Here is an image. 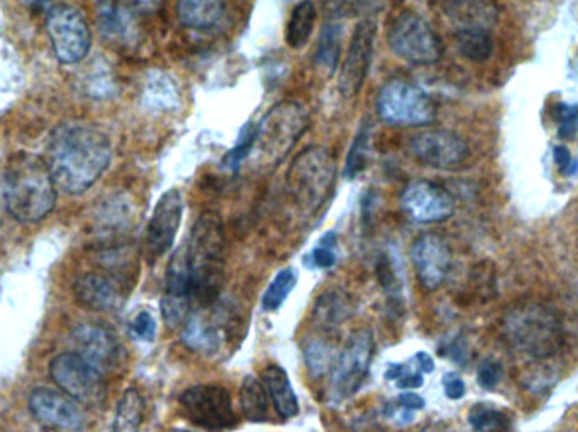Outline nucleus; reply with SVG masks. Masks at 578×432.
<instances>
[{
	"instance_id": "obj_14",
	"label": "nucleus",
	"mask_w": 578,
	"mask_h": 432,
	"mask_svg": "<svg viewBox=\"0 0 578 432\" xmlns=\"http://www.w3.org/2000/svg\"><path fill=\"white\" fill-rule=\"evenodd\" d=\"M376 34H378V24L374 19H364L357 24L338 78L341 97L354 98L362 89L372 63Z\"/></svg>"
},
{
	"instance_id": "obj_24",
	"label": "nucleus",
	"mask_w": 578,
	"mask_h": 432,
	"mask_svg": "<svg viewBox=\"0 0 578 432\" xmlns=\"http://www.w3.org/2000/svg\"><path fill=\"white\" fill-rule=\"evenodd\" d=\"M261 379H263L267 396L273 400L274 409H276L281 418L292 419L298 415V397H296L295 390H293L286 370L281 365H267L263 370Z\"/></svg>"
},
{
	"instance_id": "obj_36",
	"label": "nucleus",
	"mask_w": 578,
	"mask_h": 432,
	"mask_svg": "<svg viewBox=\"0 0 578 432\" xmlns=\"http://www.w3.org/2000/svg\"><path fill=\"white\" fill-rule=\"evenodd\" d=\"M315 313L322 325L334 328L338 322L347 318L349 306H347V301L344 297L332 293L328 296H322V299L316 304Z\"/></svg>"
},
{
	"instance_id": "obj_19",
	"label": "nucleus",
	"mask_w": 578,
	"mask_h": 432,
	"mask_svg": "<svg viewBox=\"0 0 578 432\" xmlns=\"http://www.w3.org/2000/svg\"><path fill=\"white\" fill-rule=\"evenodd\" d=\"M411 261L418 281L428 291H435L445 283L452 267V252L449 243L437 233H424L411 246Z\"/></svg>"
},
{
	"instance_id": "obj_16",
	"label": "nucleus",
	"mask_w": 578,
	"mask_h": 432,
	"mask_svg": "<svg viewBox=\"0 0 578 432\" xmlns=\"http://www.w3.org/2000/svg\"><path fill=\"white\" fill-rule=\"evenodd\" d=\"M29 411L40 424L57 431H80L85 422L82 408L60 390L40 387L29 393Z\"/></svg>"
},
{
	"instance_id": "obj_37",
	"label": "nucleus",
	"mask_w": 578,
	"mask_h": 432,
	"mask_svg": "<svg viewBox=\"0 0 578 432\" xmlns=\"http://www.w3.org/2000/svg\"><path fill=\"white\" fill-rule=\"evenodd\" d=\"M558 134L570 139L578 130V105L561 104L557 107Z\"/></svg>"
},
{
	"instance_id": "obj_15",
	"label": "nucleus",
	"mask_w": 578,
	"mask_h": 432,
	"mask_svg": "<svg viewBox=\"0 0 578 432\" xmlns=\"http://www.w3.org/2000/svg\"><path fill=\"white\" fill-rule=\"evenodd\" d=\"M411 154L428 168L452 171L469 158V144L464 137L450 130H424L410 143Z\"/></svg>"
},
{
	"instance_id": "obj_32",
	"label": "nucleus",
	"mask_w": 578,
	"mask_h": 432,
	"mask_svg": "<svg viewBox=\"0 0 578 432\" xmlns=\"http://www.w3.org/2000/svg\"><path fill=\"white\" fill-rule=\"evenodd\" d=\"M370 133H372V129H370L369 124L362 122V126L357 130L353 146H350L347 162H345V178L356 179L357 176H360V172L367 168V162H369Z\"/></svg>"
},
{
	"instance_id": "obj_3",
	"label": "nucleus",
	"mask_w": 578,
	"mask_h": 432,
	"mask_svg": "<svg viewBox=\"0 0 578 432\" xmlns=\"http://www.w3.org/2000/svg\"><path fill=\"white\" fill-rule=\"evenodd\" d=\"M185 246L190 261L193 301L213 306L220 299L225 265V235L219 217L216 213L201 214Z\"/></svg>"
},
{
	"instance_id": "obj_1",
	"label": "nucleus",
	"mask_w": 578,
	"mask_h": 432,
	"mask_svg": "<svg viewBox=\"0 0 578 432\" xmlns=\"http://www.w3.org/2000/svg\"><path fill=\"white\" fill-rule=\"evenodd\" d=\"M112 161V144L97 127L65 122L51 133L44 162L60 190L82 194L102 178Z\"/></svg>"
},
{
	"instance_id": "obj_13",
	"label": "nucleus",
	"mask_w": 578,
	"mask_h": 432,
	"mask_svg": "<svg viewBox=\"0 0 578 432\" xmlns=\"http://www.w3.org/2000/svg\"><path fill=\"white\" fill-rule=\"evenodd\" d=\"M191 301H193V284H191L187 246L183 243L172 254L168 272H166V289L161 299V313L168 328H180L190 318Z\"/></svg>"
},
{
	"instance_id": "obj_9",
	"label": "nucleus",
	"mask_w": 578,
	"mask_h": 432,
	"mask_svg": "<svg viewBox=\"0 0 578 432\" xmlns=\"http://www.w3.org/2000/svg\"><path fill=\"white\" fill-rule=\"evenodd\" d=\"M46 31L54 56L62 65H76L91 51V28L83 12L73 6H53L48 11Z\"/></svg>"
},
{
	"instance_id": "obj_39",
	"label": "nucleus",
	"mask_w": 578,
	"mask_h": 432,
	"mask_svg": "<svg viewBox=\"0 0 578 432\" xmlns=\"http://www.w3.org/2000/svg\"><path fill=\"white\" fill-rule=\"evenodd\" d=\"M254 139L255 127H251L249 134H244V137H242L241 143L227 154L223 165H225L227 168H238L248 156H251L252 147H254Z\"/></svg>"
},
{
	"instance_id": "obj_11",
	"label": "nucleus",
	"mask_w": 578,
	"mask_h": 432,
	"mask_svg": "<svg viewBox=\"0 0 578 432\" xmlns=\"http://www.w3.org/2000/svg\"><path fill=\"white\" fill-rule=\"evenodd\" d=\"M180 402L187 418L206 431H229L238 424L232 397L225 387H190L181 393Z\"/></svg>"
},
{
	"instance_id": "obj_25",
	"label": "nucleus",
	"mask_w": 578,
	"mask_h": 432,
	"mask_svg": "<svg viewBox=\"0 0 578 432\" xmlns=\"http://www.w3.org/2000/svg\"><path fill=\"white\" fill-rule=\"evenodd\" d=\"M177 14L181 24L195 31L216 28L225 14L223 0H178Z\"/></svg>"
},
{
	"instance_id": "obj_21",
	"label": "nucleus",
	"mask_w": 578,
	"mask_h": 432,
	"mask_svg": "<svg viewBox=\"0 0 578 432\" xmlns=\"http://www.w3.org/2000/svg\"><path fill=\"white\" fill-rule=\"evenodd\" d=\"M136 15L123 0H97L98 31L111 43L129 44L136 40Z\"/></svg>"
},
{
	"instance_id": "obj_38",
	"label": "nucleus",
	"mask_w": 578,
	"mask_h": 432,
	"mask_svg": "<svg viewBox=\"0 0 578 432\" xmlns=\"http://www.w3.org/2000/svg\"><path fill=\"white\" fill-rule=\"evenodd\" d=\"M503 379V367L500 361L484 360L477 368V382L484 390L496 389Z\"/></svg>"
},
{
	"instance_id": "obj_30",
	"label": "nucleus",
	"mask_w": 578,
	"mask_h": 432,
	"mask_svg": "<svg viewBox=\"0 0 578 432\" xmlns=\"http://www.w3.org/2000/svg\"><path fill=\"white\" fill-rule=\"evenodd\" d=\"M239 399H241L242 412H244L248 421H267V400H270V396H267L266 387H264L261 380L252 376L245 377Z\"/></svg>"
},
{
	"instance_id": "obj_20",
	"label": "nucleus",
	"mask_w": 578,
	"mask_h": 432,
	"mask_svg": "<svg viewBox=\"0 0 578 432\" xmlns=\"http://www.w3.org/2000/svg\"><path fill=\"white\" fill-rule=\"evenodd\" d=\"M72 341L75 345V354L94 365L104 376L119 363V341L105 326L83 323L73 329Z\"/></svg>"
},
{
	"instance_id": "obj_6",
	"label": "nucleus",
	"mask_w": 578,
	"mask_h": 432,
	"mask_svg": "<svg viewBox=\"0 0 578 432\" xmlns=\"http://www.w3.org/2000/svg\"><path fill=\"white\" fill-rule=\"evenodd\" d=\"M337 162L325 149H306L287 171V190L296 203L309 213L327 203L334 188Z\"/></svg>"
},
{
	"instance_id": "obj_7",
	"label": "nucleus",
	"mask_w": 578,
	"mask_h": 432,
	"mask_svg": "<svg viewBox=\"0 0 578 432\" xmlns=\"http://www.w3.org/2000/svg\"><path fill=\"white\" fill-rule=\"evenodd\" d=\"M376 110L385 124L401 129L430 126L437 117L433 98L420 86L404 80H391L379 89Z\"/></svg>"
},
{
	"instance_id": "obj_17",
	"label": "nucleus",
	"mask_w": 578,
	"mask_h": 432,
	"mask_svg": "<svg viewBox=\"0 0 578 432\" xmlns=\"http://www.w3.org/2000/svg\"><path fill=\"white\" fill-rule=\"evenodd\" d=\"M401 207L413 222L430 225L449 220L455 211V201L435 182L414 181L402 193Z\"/></svg>"
},
{
	"instance_id": "obj_27",
	"label": "nucleus",
	"mask_w": 578,
	"mask_h": 432,
	"mask_svg": "<svg viewBox=\"0 0 578 432\" xmlns=\"http://www.w3.org/2000/svg\"><path fill=\"white\" fill-rule=\"evenodd\" d=\"M144 98L153 110L158 112L178 110L181 105V92L177 82H172L165 73L153 75L144 92Z\"/></svg>"
},
{
	"instance_id": "obj_33",
	"label": "nucleus",
	"mask_w": 578,
	"mask_h": 432,
	"mask_svg": "<svg viewBox=\"0 0 578 432\" xmlns=\"http://www.w3.org/2000/svg\"><path fill=\"white\" fill-rule=\"evenodd\" d=\"M469 424L475 432H507L511 418L491 404H477L469 412Z\"/></svg>"
},
{
	"instance_id": "obj_49",
	"label": "nucleus",
	"mask_w": 578,
	"mask_h": 432,
	"mask_svg": "<svg viewBox=\"0 0 578 432\" xmlns=\"http://www.w3.org/2000/svg\"><path fill=\"white\" fill-rule=\"evenodd\" d=\"M350 432H354V431H350Z\"/></svg>"
},
{
	"instance_id": "obj_34",
	"label": "nucleus",
	"mask_w": 578,
	"mask_h": 432,
	"mask_svg": "<svg viewBox=\"0 0 578 432\" xmlns=\"http://www.w3.org/2000/svg\"><path fill=\"white\" fill-rule=\"evenodd\" d=\"M296 280H298V277H296L295 268H283V271L274 277L266 293H264L263 301H261V306H263L264 312H277V309L283 306L284 301L287 299V296L295 289Z\"/></svg>"
},
{
	"instance_id": "obj_40",
	"label": "nucleus",
	"mask_w": 578,
	"mask_h": 432,
	"mask_svg": "<svg viewBox=\"0 0 578 432\" xmlns=\"http://www.w3.org/2000/svg\"><path fill=\"white\" fill-rule=\"evenodd\" d=\"M328 348L324 344H312L306 348V363H308L309 370L315 376H322V373L328 370Z\"/></svg>"
},
{
	"instance_id": "obj_42",
	"label": "nucleus",
	"mask_w": 578,
	"mask_h": 432,
	"mask_svg": "<svg viewBox=\"0 0 578 432\" xmlns=\"http://www.w3.org/2000/svg\"><path fill=\"white\" fill-rule=\"evenodd\" d=\"M334 243H327L324 239L320 240V245L316 246L315 251L312 252L309 259H312L313 265L318 268H330L334 267L335 257Z\"/></svg>"
},
{
	"instance_id": "obj_18",
	"label": "nucleus",
	"mask_w": 578,
	"mask_h": 432,
	"mask_svg": "<svg viewBox=\"0 0 578 432\" xmlns=\"http://www.w3.org/2000/svg\"><path fill=\"white\" fill-rule=\"evenodd\" d=\"M183 194L180 191L168 190L156 204L149 220L148 232H146V249L149 257L159 259L171 251L172 243L177 240L183 219Z\"/></svg>"
},
{
	"instance_id": "obj_12",
	"label": "nucleus",
	"mask_w": 578,
	"mask_h": 432,
	"mask_svg": "<svg viewBox=\"0 0 578 432\" xmlns=\"http://www.w3.org/2000/svg\"><path fill=\"white\" fill-rule=\"evenodd\" d=\"M372 350V333L367 329L357 331L350 338L332 373L330 397L334 402H341L356 396L369 373Z\"/></svg>"
},
{
	"instance_id": "obj_5",
	"label": "nucleus",
	"mask_w": 578,
	"mask_h": 432,
	"mask_svg": "<svg viewBox=\"0 0 578 432\" xmlns=\"http://www.w3.org/2000/svg\"><path fill=\"white\" fill-rule=\"evenodd\" d=\"M309 120L308 110L299 102L286 101L274 105L255 127L252 150L267 165H277L308 130Z\"/></svg>"
},
{
	"instance_id": "obj_46",
	"label": "nucleus",
	"mask_w": 578,
	"mask_h": 432,
	"mask_svg": "<svg viewBox=\"0 0 578 432\" xmlns=\"http://www.w3.org/2000/svg\"><path fill=\"white\" fill-rule=\"evenodd\" d=\"M136 14H155L161 8L162 0H123Z\"/></svg>"
},
{
	"instance_id": "obj_31",
	"label": "nucleus",
	"mask_w": 578,
	"mask_h": 432,
	"mask_svg": "<svg viewBox=\"0 0 578 432\" xmlns=\"http://www.w3.org/2000/svg\"><path fill=\"white\" fill-rule=\"evenodd\" d=\"M340 25L334 21L327 22L322 31L320 43L316 48V63L330 73L335 72L340 61Z\"/></svg>"
},
{
	"instance_id": "obj_29",
	"label": "nucleus",
	"mask_w": 578,
	"mask_h": 432,
	"mask_svg": "<svg viewBox=\"0 0 578 432\" xmlns=\"http://www.w3.org/2000/svg\"><path fill=\"white\" fill-rule=\"evenodd\" d=\"M456 50L471 61H485L494 51V41L485 28H460L455 33Z\"/></svg>"
},
{
	"instance_id": "obj_22",
	"label": "nucleus",
	"mask_w": 578,
	"mask_h": 432,
	"mask_svg": "<svg viewBox=\"0 0 578 432\" xmlns=\"http://www.w3.org/2000/svg\"><path fill=\"white\" fill-rule=\"evenodd\" d=\"M76 301L92 312H111L120 304L119 287L107 275L83 274L73 286Z\"/></svg>"
},
{
	"instance_id": "obj_10",
	"label": "nucleus",
	"mask_w": 578,
	"mask_h": 432,
	"mask_svg": "<svg viewBox=\"0 0 578 432\" xmlns=\"http://www.w3.org/2000/svg\"><path fill=\"white\" fill-rule=\"evenodd\" d=\"M50 376L57 389L83 408H98L105 400L104 373L78 354H60L50 363Z\"/></svg>"
},
{
	"instance_id": "obj_35",
	"label": "nucleus",
	"mask_w": 578,
	"mask_h": 432,
	"mask_svg": "<svg viewBox=\"0 0 578 432\" xmlns=\"http://www.w3.org/2000/svg\"><path fill=\"white\" fill-rule=\"evenodd\" d=\"M385 377L395 382L396 387L401 390L420 389L424 383L423 372H421L414 358L410 363L389 365Z\"/></svg>"
},
{
	"instance_id": "obj_44",
	"label": "nucleus",
	"mask_w": 578,
	"mask_h": 432,
	"mask_svg": "<svg viewBox=\"0 0 578 432\" xmlns=\"http://www.w3.org/2000/svg\"><path fill=\"white\" fill-rule=\"evenodd\" d=\"M443 389H445L446 397L452 400H459L465 396L464 380L460 379L456 373H445L443 376Z\"/></svg>"
},
{
	"instance_id": "obj_28",
	"label": "nucleus",
	"mask_w": 578,
	"mask_h": 432,
	"mask_svg": "<svg viewBox=\"0 0 578 432\" xmlns=\"http://www.w3.org/2000/svg\"><path fill=\"white\" fill-rule=\"evenodd\" d=\"M144 418V400L139 390L127 389L115 409L111 432H139Z\"/></svg>"
},
{
	"instance_id": "obj_2",
	"label": "nucleus",
	"mask_w": 578,
	"mask_h": 432,
	"mask_svg": "<svg viewBox=\"0 0 578 432\" xmlns=\"http://www.w3.org/2000/svg\"><path fill=\"white\" fill-rule=\"evenodd\" d=\"M4 200L9 214L19 223H38L46 219L56 203V185L44 159L19 152L8 162Z\"/></svg>"
},
{
	"instance_id": "obj_48",
	"label": "nucleus",
	"mask_w": 578,
	"mask_h": 432,
	"mask_svg": "<svg viewBox=\"0 0 578 432\" xmlns=\"http://www.w3.org/2000/svg\"><path fill=\"white\" fill-rule=\"evenodd\" d=\"M180 432H191V431H180Z\"/></svg>"
},
{
	"instance_id": "obj_23",
	"label": "nucleus",
	"mask_w": 578,
	"mask_h": 432,
	"mask_svg": "<svg viewBox=\"0 0 578 432\" xmlns=\"http://www.w3.org/2000/svg\"><path fill=\"white\" fill-rule=\"evenodd\" d=\"M220 325H222V322H220L219 316H216V318L203 315L190 316L188 322L185 323L181 341L197 354H220L227 336L225 326Z\"/></svg>"
},
{
	"instance_id": "obj_41",
	"label": "nucleus",
	"mask_w": 578,
	"mask_h": 432,
	"mask_svg": "<svg viewBox=\"0 0 578 432\" xmlns=\"http://www.w3.org/2000/svg\"><path fill=\"white\" fill-rule=\"evenodd\" d=\"M134 335L144 341H153L156 336V322L148 312H140L130 323Z\"/></svg>"
},
{
	"instance_id": "obj_43",
	"label": "nucleus",
	"mask_w": 578,
	"mask_h": 432,
	"mask_svg": "<svg viewBox=\"0 0 578 432\" xmlns=\"http://www.w3.org/2000/svg\"><path fill=\"white\" fill-rule=\"evenodd\" d=\"M554 159L558 171L564 176H574L578 171V161L571 156L567 147L557 146L554 149Z\"/></svg>"
},
{
	"instance_id": "obj_8",
	"label": "nucleus",
	"mask_w": 578,
	"mask_h": 432,
	"mask_svg": "<svg viewBox=\"0 0 578 432\" xmlns=\"http://www.w3.org/2000/svg\"><path fill=\"white\" fill-rule=\"evenodd\" d=\"M388 43L392 53L410 65H435L443 56L439 33L417 12H402L396 18L389 28Z\"/></svg>"
},
{
	"instance_id": "obj_45",
	"label": "nucleus",
	"mask_w": 578,
	"mask_h": 432,
	"mask_svg": "<svg viewBox=\"0 0 578 432\" xmlns=\"http://www.w3.org/2000/svg\"><path fill=\"white\" fill-rule=\"evenodd\" d=\"M398 408L402 409V411H421V409H424V405H427V402H424L423 397L418 396V393L414 392H404L401 393V396L398 397Z\"/></svg>"
},
{
	"instance_id": "obj_4",
	"label": "nucleus",
	"mask_w": 578,
	"mask_h": 432,
	"mask_svg": "<svg viewBox=\"0 0 578 432\" xmlns=\"http://www.w3.org/2000/svg\"><path fill=\"white\" fill-rule=\"evenodd\" d=\"M503 331L511 348L535 360L554 357L564 345L560 319L538 301L514 304L504 316Z\"/></svg>"
},
{
	"instance_id": "obj_26",
	"label": "nucleus",
	"mask_w": 578,
	"mask_h": 432,
	"mask_svg": "<svg viewBox=\"0 0 578 432\" xmlns=\"http://www.w3.org/2000/svg\"><path fill=\"white\" fill-rule=\"evenodd\" d=\"M316 18H318V12H316L313 0L298 2L293 8L290 19H287L286 33H284V41H286L287 46L293 48V50L306 46L313 31H315Z\"/></svg>"
},
{
	"instance_id": "obj_47",
	"label": "nucleus",
	"mask_w": 578,
	"mask_h": 432,
	"mask_svg": "<svg viewBox=\"0 0 578 432\" xmlns=\"http://www.w3.org/2000/svg\"><path fill=\"white\" fill-rule=\"evenodd\" d=\"M414 361H417L418 367H420L421 372L431 373L435 370V361L430 355L420 351V354L414 355Z\"/></svg>"
}]
</instances>
